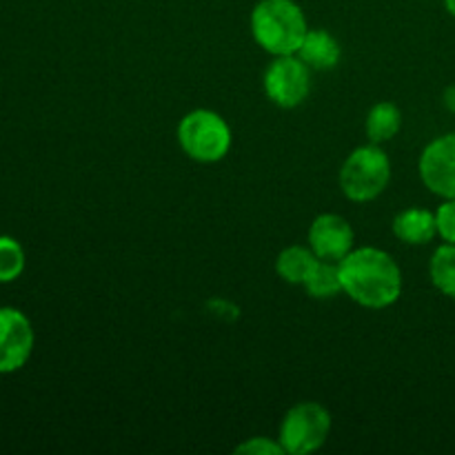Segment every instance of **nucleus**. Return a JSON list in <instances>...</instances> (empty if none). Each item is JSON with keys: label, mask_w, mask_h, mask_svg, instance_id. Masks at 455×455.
I'll list each match as a JSON object with an SVG mask.
<instances>
[{"label": "nucleus", "mask_w": 455, "mask_h": 455, "mask_svg": "<svg viewBox=\"0 0 455 455\" xmlns=\"http://www.w3.org/2000/svg\"><path fill=\"white\" fill-rule=\"evenodd\" d=\"M342 293L364 309H387L403 296V271L376 247H354L340 262Z\"/></svg>", "instance_id": "obj_1"}, {"label": "nucleus", "mask_w": 455, "mask_h": 455, "mask_svg": "<svg viewBox=\"0 0 455 455\" xmlns=\"http://www.w3.org/2000/svg\"><path fill=\"white\" fill-rule=\"evenodd\" d=\"M309 25L296 0H260L251 12V34L258 47L271 56H293Z\"/></svg>", "instance_id": "obj_2"}, {"label": "nucleus", "mask_w": 455, "mask_h": 455, "mask_svg": "<svg viewBox=\"0 0 455 455\" xmlns=\"http://www.w3.org/2000/svg\"><path fill=\"white\" fill-rule=\"evenodd\" d=\"M391 182V160L380 145L358 147L342 163L338 185L351 203H371Z\"/></svg>", "instance_id": "obj_3"}, {"label": "nucleus", "mask_w": 455, "mask_h": 455, "mask_svg": "<svg viewBox=\"0 0 455 455\" xmlns=\"http://www.w3.org/2000/svg\"><path fill=\"white\" fill-rule=\"evenodd\" d=\"M231 140L229 123L212 109H194L178 123V145L194 163H220L229 154Z\"/></svg>", "instance_id": "obj_4"}, {"label": "nucleus", "mask_w": 455, "mask_h": 455, "mask_svg": "<svg viewBox=\"0 0 455 455\" xmlns=\"http://www.w3.org/2000/svg\"><path fill=\"white\" fill-rule=\"evenodd\" d=\"M331 434V413L320 403H298L284 413L280 422L278 440L284 453L307 455L314 453L327 443Z\"/></svg>", "instance_id": "obj_5"}, {"label": "nucleus", "mask_w": 455, "mask_h": 455, "mask_svg": "<svg viewBox=\"0 0 455 455\" xmlns=\"http://www.w3.org/2000/svg\"><path fill=\"white\" fill-rule=\"evenodd\" d=\"M267 98L280 109H296L311 93V69L293 56H274L262 78Z\"/></svg>", "instance_id": "obj_6"}, {"label": "nucleus", "mask_w": 455, "mask_h": 455, "mask_svg": "<svg viewBox=\"0 0 455 455\" xmlns=\"http://www.w3.org/2000/svg\"><path fill=\"white\" fill-rule=\"evenodd\" d=\"M34 327L20 309L0 307V373H16L34 354Z\"/></svg>", "instance_id": "obj_7"}, {"label": "nucleus", "mask_w": 455, "mask_h": 455, "mask_svg": "<svg viewBox=\"0 0 455 455\" xmlns=\"http://www.w3.org/2000/svg\"><path fill=\"white\" fill-rule=\"evenodd\" d=\"M418 172L431 194L444 200L455 198V133H444L425 147Z\"/></svg>", "instance_id": "obj_8"}, {"label": "nucleus", "mask_w": 455, "mask_h": 455, "mask_svg": "<svg viewBox=\"0 0 455 455\" xmlns=\"http://www.w3.org/2000/svg\"><path fill=\"white\" fill-rule=\"evenodd\" d=\"M311 251L323 260L340 262L355 247L354 227L340 213H320L307 234Z\"/></svg>", "instance_id": "obj_9"}, {"label": "nucleus", "mask_w": 455, "mask_h": 455, "mask_svg": "<svg viewBox=\"0 0 455 455\" xmlns=\"http://www.w3.org/2000/svg\"><path fill=\"white\" fill-rule=\"evenodd\" d=\"M311 71L336 69L342 58V47L327 29H309L296 53Z\"/></svg>", "instance_id": "obj_10"}, {"label": "nucleus", "mask_w": 455, "mask_h": 455, "mask_svg": "<svg viewBox=\"0 0 455 455\" xmlns=\"http://www.w3.org/2000/svg\"><path fill=\"white\" fill-rule=\"evenodd\" d=\"M394 235L404 244L411 247H420V244L431 243L438 235V220L435 213L422 207H409L403 209L398 216L394 218Z\"/></svg>", "instance_id": "obj_11"}, {"label": "nucleus", "mask_w": 455, "mask_h": 455, "mask_svg": "<svg viewBox=\"0 0 455 455\" xmlns=\"http://www.w3.org/2000/svg\"><path fill=\"white\" fill-rule=\"evenodd\" d=\"M400 129H403V111L398 109L395 102H378L364 118V133L373 145H385V142L394 140Z\"/></svg>", "instance_id": "obj_12"}, {"label": "nucleus", "mask_w": 455, "mask_h": 455, "mask_svg": "<svg viewBox=\"0 0 455 455\" xmlns=\"http://www.w3.org/2000/svg\"><path fill=\"white\" fill-rule=\"evenodd\" d=\"M318 262V256L311 251V247H302V244H291L284 247L275 258V274L280 280L289 284H305L307 275L311 274L314 265Z\"/></svg>", "instance_id": "obj_13"}, {"label": "nucleus", "mask_w": 455, "mask_h": 455, "mask_svg": "<svg viewBox=\"0 0 455 455\" xmlns=\"http://www.w3.org/2000/svg\"><path fill=\"white\" fill-rule=\"evenodd\" d=\"M302 287L315 300H331V298H336L338 293H342L340 267H338V262L318 258V262L314 265L311 274L307 275Z\"/></svg>", "instance_id": "obj_14"}, {"label": "nucleus", "mask_w": 455, "mask_h": 455, "mask_svg": "<svg viewBox=\"0 0 455 455\" xmlns=\"http://www.w3.org/2000/svg\"><path fill=\"white\" fill-rule=\"evenodd\" d=\"M429 275L443 296L455 300V244L444 243L435 249L429 262Z\"/></svg>", "instance_id": "obj_15"}, {"label": "nucleus", "mask_w": 455, "mask_h": 455, "mask_svg": "<svg viewBox=\"0 0 455 455\" xmlns=\"http://www.w3.org/2000/svg\"><path fill=\"white\" fill-rule=\"evenodd\" d=\"M25 271V249L12 235H0V283L18 280Z\"/></svg>", "instance_id": "obj_16"}, {"label": "nucleus", "mask_w": 455, "mask_h": 455, "mask_svg": "<svg viewBox=\"0 0 455 455\" xmlns=\"http://www.w3.org/2000/svg\"><path fill=\"white\" fill-rule=\"evenodd\" d=\"M435 220H438V235L444 243L455 244V198L444 200L435 212Z\"/></svg>", "instance_id": "obj_17"}, {"label": "nucleus", "mask_w": 455, "mask_h": 455, "mask_svg": "<svg viewBox=\"0 0 455 455\" xmlns=\"http://www.w3.org/2000/svg\"><path fill=\"white\" fill-rule=\"evenodd\" d=\"M235 453H247V455H283L284 449L280 440L269 438H251L247 443L240 444Z\"/></svg>", "instance_id": "obj_18"}, {"label": "nucleus", "mask_w": 455, "mask_h": 455, "mask_svg": "<svg viewBox=\"0 0 455 455\" xmlns=\"http://www.w3.org/2000/svg\"><path fill=\"white\" fill-rule=\"evenodd\" d=\"M443 102H444V107H447V109L451 111V114H455V84H451V87L444 89Z\"/></svg>", "instance_id": "obj_19"}, {"label": "nucleus", "mask_w": 455, "mask_h": 455, "mask_svg": "<svg viewBox=\"0 0 455 455\" xmlns=\"http://www.w3.org/2000/svg\"><path fill=\"white\" fill-rule=\"evenodd\" d=\"M444 7H447V12L455 18V0H444Z\"/></svg>", "instance_id": "obj_20"}]
</instances>
